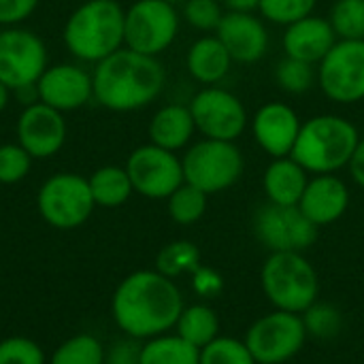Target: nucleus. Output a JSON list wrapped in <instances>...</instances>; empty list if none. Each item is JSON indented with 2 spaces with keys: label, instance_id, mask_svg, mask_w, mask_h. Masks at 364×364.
<instances>
[{
  "label": "nucleus",
  "instance_id": "obj_1",
  "mask_svg": "<svg viewBox=\"0 0 364 364\" xmlns=\"http://www.w3.org/2000/svg\"><path fill=\"white\" fill-rule=\"evenodd\" d=\"M183 307V296L171 277L158 271H136L117 286L111 314L122 333L147 341L175 328Z\"/></svg>",
  "mask_w": 364,
  "mask_h": 364
},
{
  "label": "nucleus",
  "instance_id": "obj_2",
  "mask_svg": "<svg viewBox=\"0 0 364 364\" xmlns=\"http://www.w3.org/2000/svg\"><path fill=\"white\" fill-rule=\"evenodd\" d=\"M92 83L100 107L130 113L149 107L164 92L166 70L158 58L122 47L96 64Z\"/></svg>",
  "mask_w": 364,
  "mask_h": 364
},
{
  "label": "nucleus",
  "instance_id": "obj_26",
  "mask_svg": "<svg viewBox=\"0 0 364 364\" xmlns=\"http://www.w3.org/2000/svg\"><path fill=\"white\" fill-rule=\"evenodd\" d=\"M175 331L181 339H186L190 346L194 348H205L207 343H211L215 337H220V318L218 314L203 303L183 307Z\"/></svg>",
  "mask_w": 364,
  "mask_h": 364
},
{
  "label": "nucleus",
  "instance_id": "obj_13",
  "mask_svg": "<svg viewBox=\"0 0 364 364\" xmlns=\"http://www.w3.org/2000/svg\"><path fill=\"white\" fill-rule=\"evenodd\" d=\"M318 85L339 105L364 100V41H337L318 64Z\"/></svg>",
  "mask_w": 364,
  "mask_h": 364
},
{
  "label": "nucleus",
  "instance_id": "obj_44",
  "mask_svg": "<svg viewBox=\"0 0 364 364\" xmlns=\"http://www.w3.org/2000/svg\"><path fill=\"white\" fill-rule=\"evenodd\" d=\"M164 2H168V4H175V6H177V4H183V2H188V0H164Z\"/></svg>",
  "mask_w": 364,
  "mask_h": 364
},
{
  "label": "nucleus",
  "instance_id": "obj_5",
  "mask_svg": "<svg viewBox=\"0 0 364 364\" xmlns=\"http://www.w3.org/2000/svg\"><path fill=\"white\" fill-rule=\"evenodd\" d=\"M260 282L264 296L279 311L301 316L318 301V273L303 252H273L262 264Z\"/></svg>",
  "mask_w": 364,
  "mask_h": 364
},
{
  "label": "nucleus",
  "instance_id": "obj_32",
  "mask_svg": "<svg viewBox=\"0 0 364 364\" xmlns=\"http://www.w3.org/2000/svg\"><path fill=\"white\" fill-rule=\"evenodd\" d=\"M301 318H303L307 337H314V339H322V341L335 339L343 328V316L331 303L316 301L307 311L301 314Z\"/></svg>",
  "mask_w": 364,
  "mask_h": 364
},
{
  "label": "nucleus",
  "instance_id": "obj_15",
  "mask_svg": "<svg viewBox=\"0 0 364 364\" xmlns=\"http://www.w3.org/2000/svg\"><path fill=\"white\" fill-rule=\"evenodd\" d=\"M15 130H17V143L34 160H45L55 156L64 147L68 134L64 113L38 100L23 107V111L17 117Z\"/></svg>",
  "mask_w": 364,
  "mask_h": 364
},
{
  "label": "nucleus",
  "instance_id": "obj_10",
  "mask_svg": "<svg viewBox=\"0 0 364 364\" xmlns=\"http://www.w3.org/2000/svg\"><path fill=\"white\" fill-rule=\"evenodd\" d=\"M188 107L192 111L196 132H200L203 139L237 143L250 126L243 100L220 85H205L192 96Z\"/></svg>",
  "mask_w": 364,
  "mask_h": 364
},
{
  "label": "nucleus",
  "instance_id": "obj_8",
  "mask_svg": "<svg viewBox=\"0 0 364 364\" xmlns=\"http://www.w3.org/2000/svg\"><path fill=\"white\" fill-rule=\"evenodd\" d=\"M41 218L60 230H70L87 222L96 203L90 190V181L77 173L51 175L36 196Z\"/></svg>",
  "mask_w": 364,
  "mask_h": 364
},
{
  "label": "nucleus",
  "instance_id": "obj_37",
  "mask_svg": "<svg viewBox=\"0 0 364 364\" xmlns=\"http://www.w3.org/2000/svg\"><path fill=\"white\" fill-rule=\"evenodd\" d=\"M0 364H45V354L32 339L9 337L0 341Z\"/></svg>",
  "mask_w": 364,
  "mask_h": 364
},
{
  "label": "nucleus",
  "instance_id": "obj_14",
  "mask_svg": "<svg viewBox=\"0 0 364 364\" xmlns=\"http://www.w3.org/2000/svg\"><path fill=\"white\" fill-rule=\"evenodd\" d=\"M126 171L134 192L154 200L168 198L186 181L181 158L154 143L136 147L126 160Z\"/></svg>",
  "mask_w": 364,
  "mask_h": 364
},
{
  "label": "nucleus",
  "instance_id": "obj_18",
  "mask_svg": "<svg viewBox=\"0 0 364 364\" xmlns=\"http://www.w3.org/2000/svg\"><path fill=\"white\" fill-rule=\"evenodd\" d=\"M215 36L239 64H256L267 55L271 43L264 19L256 13H224Z\"/></svg>",
  "mask_w": 364,
  "mask_h": 364
},
{
  "label": "nucleus",
  "instance_id": "obj_33",
  "mask_svg": "<svg viewBox=\"0 0 364 364\" xmlns=\"http://www.w3.org/2000/svg\"><path fill=\"white\" fill-rule=\"evenodd\" d=\"M200 364H258L245 341L235 337H215L200 348Z\"/></svg>",
  "mask_w": 364,
  "mask_h": 364
},
{
  "label": "nucleus",
  "instance_id": "obj_19",
  "mask_svg": "<svg viewBox=\"0 0 364 364\" xmlns=\"http://www.w3.org/2000/svg\"><path fill=\"white\" fill-rule=\"evenodd\" d=\"M350 188L337 173L311 175L299 200V209L318 228L339 222L350 207Z\"/></svg>",
  "mask_w": 364,
  "mask_h": 364
},
{
  "label": "nucleus",
  "instance_id": "obj_17",
  "mask_svg": "<svg viewBox=\"0 0 364 364\" xmlns=\"http://www.w3.org/2000/svg\"><path fill=\"white\" fill-rule=\"evenodd\" d=\"M301 126L303 122L299 113L279 100L264 102L250 119L256 145L271 158H286L292 154Z\"/></svg>",
  "mask_w": 364,
  "mask_h": 364
},
{
  "label": "nucleus",
  "instance_id": "obj_28",
  "mask_svg": "<svg viewBox=\"0 0 364 364\" xmlns=\"http://www.w3.org/2000/svg\"><path fill=\"white\" fill-rule=\"evenodd\" d=\"M200 267V252L192 241H173L158 252L156 271L175 279L186 273H194Z\"/></svg>",
  "mask_w": 364,
  "mask_h": 364
},
{
  "label": "nucleus",
  "instance_id": "obj_31",
  "mask_svg": "<svg viewBox=\"0 0 364 364\" xmlns=\"http://www.w3.org/2000/svg\"><path fill=\"white\" fill-rule=\"evenodd\" d=\"M275 81L284 92L301 96L318 83V66L284 55L275 66Z\"/></svg>",
  "mask_w": 364,
  "mask_h": 364
},
{
  "label": "nucleus",
  "instance_id": "obj_11",
  "mask_svg": "<svg viewBox=\"0 0 364 364\" xmlns=\"http://www.w3.org/2000/svg\"><path fill=\"white\" fill-rule=\"evenodd\" d=\"M47 66V47L38 34L19 26L0 30V81L11 92L36 85Z\"/></svg>",
  "mask_w": 364,
  "mask_h": 364
},
{
  "label": "nucleus",
  "instance_id": "obj_34",
  "mask_svg": "<svg viewBox=\"0 0 364 364\" xmlns=\"http://www.w3.org/2000/svg\"><path fill=\"white\" fill-rule=\"evenodd\" d=\"M316 4H318V0H260L258 11H260L262 19L286 28V26L311 15Z\"/></svg>",
  "mask_w": 364,
  "mask_h": 364
},
{
  "label": "nucleus",
  "instance_id": "obj_9",
  "mask_svg": "<svg viewBox=\"0 0 364 364\" xmlns=\"http://www.w3.org/2000/svg\"><path fill=\"white\" fill-rule=\"evenodd\" d=\"M243 341L258 364H284L303 350L307 331L299 314L275 309L258 318Z\"/></svg>",
  "mask_w": 364,
  "mask_h": 364
},
{
  "label": "nucleus",
  "instance_id": "obj_27",
  "mask_svg": "<svg viewBox=\"0 0 364 364\" xmlns=\"http://www.w3.org/2000/svg\"><path fill=\"white\" fill-rule=\"evenodd\" d=\"M168 215L175 224L179 226H192L196 224L205 213H207V205H209V194H205L203 190L190 186V183H181L168 198Z\"/></svg>",
  "mask_w": 364,
  "mask_h": 364
},
{
  "label": "nucleus",
  "instance_id": "obj_3",
  "mask_svg": "<svg viewBox=\"0 0 364 364\" xmlns=\"http://www.w3.org/2000/svg\"><path fill=\"white\" fill-rule=\"evenodd\" d=\"M124 21L117 0H85L64 23V45L77 60L98 64L124 47Z\"/></svg>",
  "mask_w": 364,
  "mask_h": 364
},
{
  "label": "nucleus",
  "instance_id": "obj_25",
  "mask_svg": "<svg viewBox=\"0 0 364 364\" xmlns=\"http://www.w3.org/2000/svg\"><path fill=\"white\" fill-rule=\"evenodd\" d=\"M139 364H200V350L175 335H158L141 346Z\"/></svg>",
  "mask_w": 364,
  "mask_h": 364
},
{
  "label": "nucleus",
  "instance_id": "obj_38",
  "mask_svg": "<svg viewBox=\"0 0 364 364\" xmlns=\"http://www.w3.org/2000/svg\"><path fill=\"white\" fill-rule=\"evenodd\" d=\"M36 6L38 0H0V26H19L36 11Z\"/></svg>",
  "mask_w": 364,
  "mask_h": 364
},
{
  "label": "nucleus",
  "instance_id": "obj_40",
  "mask_svg": "<svg viewBox=\"0 0 364 364\" xmlns=\"http://www.w3.org/2000/svg\"><path fill=\"white\" fill-rule=\"evenodd\" d=\"M192 275H194V288H196L198 294L213 296V294H218L222 290V277L215 271L198 267Z\"/></svg>",
  "mask_w": 364,
  "mask_h": 364
},
{
  "label": "nucleus",
  "instance_id": "obj_43",
  "mask_svg": "<svg viewBox=\"0 0 364 364\" xmlns=\"http://www.w3.org/2000/svg\"><path fill=\"white\" fill-rule=\"evenodd\" d=\"M9 100H11V90L0 81V113H4V109L9 107Z\"/></svg>",
  "mask_w": 364,
  "mask_h": 364
},
{
  "label": "nucleus",
  "instance_id": "obj_42",
  "mask_svg": "<svg viewBox=\"0 0 364 364\" xmlns=\"http://www.w3.org/2000/svg\"><path fill=\"white\" fill-rule=\"evenodd\" d=\"M226 13H254L258 11L260 0H220Z\"/></svg>",
  "mask_w": 364,
  "mask_h": 364
},
{
  "label": "nucleus",
  "instance_id": "obj_23",
  "mask_svg": "<svg viewBox=\"0 0 364 364\" xmlns=\"http://www.w3.org/2000/svg\"><path fill=\"white\" fill-rule=\"evenodd\" d=\"M309 181V173L292 158H273L262 175V188L269 203L275 205H299Z\"/></svg>",
  "mask_w": 364,
  "mask_h": 364
},
{
  "label": "nucleus",
  "instance_id": "obj_16",
  "mask_svg": "<svg viewBox=\"0 0 364 364\" xmlns=\"http://www.w3.org/2000/svg\"><path fill=\"white\" fill-rule=\"evenodd\" d=\"M38 102L60 111H77L94 98L92 73L77 64H53L47 66L36 81Z\"/></svg>",
  "mask_w": 364,
  "mask_h": 364
},
{
  "label": "nucleus",
  "instance_id": "obj_29",
  "mask_svg": "<svg viewBox=\"0 0 364 364\" xmlns=\"http://www.w3.org/2000/svg\"><path fill=\"white\" fill-rule=\"evenodd\" d=\"M328 21L339 41H364V0H335Z\"/></svg>",
  "mask_w": 364,
  "mask_h": 364
},
{
  "label": "nucleus",
  "instance_id": "obj_12",
  "mask_svg": "<svg viewBox=\"0 0 364 364\" xmlns=\"http://www.w3.org/2000/svg\"><path fill=\"white\" fill-rule=\"evenodd\" d=\"M254 235L260 245L273 252H305L318 241V226L305 218L299 205L286 207L264 203L254 213Z\"/></svg>",
  "mask_w": 364,
  "mask_h": 364
},
{
  "label": "nucleus",
  "instance_id": "obj_20",
  "mask_svg": "<svg viewBox=\"0 0 364 364\" xmlns=\"http://www.w3.org/2000/svg\"><path fill=\"white\" fill-rule=\"evenodd\" d=\"M337 41L339 38H337L328 17H318L311 13V15L286 26L284 36H282V47L288 58L318 66Z\"/></svg>",
  "mask_w": 364,
  "mask_h": 364
},
{
  "label": "nucleus",
  "instance_id": "obj_30",
  "mask_svg": "<svg viewBox=\"0 0 364 364\" xmlns=\"http://www.w3.org/2000/svg\"><path fill=\"white\" fill-rule=\"evenodd\" d=\"M49 364H105V348L94 335H75L53 352Z\"/></svg>",
  "mask_w": 364,
  "mask_h": 364
},
{
  "label": "nucleus",
  "instance_id": "obj_35",
  "mask_svg": "<svg viewBox=\"0 0 364 364\" xmlns=\"http://www.w3.org/2000/svg\"><path fill=\"white\" fill-rule=\"evenodd\" d=\"M32 156L19 143L0 145V183H19L32 168Z\"/></svg>",
  "mask_w": 364,
  "mask_h": 364
},
{
  "label": "nucleus",
  "instance_id": "obj_24",
  "mask_svg": "<svg viewBox=\"0 0 364 364\" xmlns=\"http://www.w3.org/2000/svg\"><path fill=\"white\" fill-rule=\"evenodd\" d=\"M87 181L96 207H105V209L122 207L134 192L126 166H117V164H107L96 168Z\"/></svg>",
  "mask_w": 364,
  "mask_h": 364
},
{
  "label": "nucleus",
  "instance_id": "obj_21",
  "mask_svg": "<svg viewBox=\"0 0 364 364\" xmlns=\"http://www.w3.org/2000/svg\"><path fill=\"white\" fill-rule=\"evenodd\" d=\"M147 132L149 143L177 154L192 143L196 134V124L188 105L171 102L154 113Z\"/></svg>",
  "mask_w": 364,
  "mask_h": 364
},
{
  "label": "nucleus",
  "instance_id": "obj_41",
  "mask_svg": "<svg viewBox=\"0 0 364 364\" xmlns=\"http://www.w3.org/2000/svg\"><path fill=\"white\" fill-rule=\"evenodd\" d=\"M348 168H350L352 181H354L358 188H363L364 190V136H360V141H358V145H356V149H354V156H352V160H350V164H348Z\"/></svg>",
  "mask_w": 364,
  "mask_h": 364
},
{
  "label": "nucleus",
  "instance_id": "obj_39",
  "mask_svg": "<svg viewBox=\"0 0 364 364\" xmlns=\"http://www.w3.org/2000/svg\"><path fill=\"white\" fill-rule=\"evenodd\" d=\"M134 341H117L109 352H105V364H139L141 346Z\"/></svg>",
  "mask_w": 364,
  "mask_h": 364
},
{
  "label": "nucleus",
  "instance_id": "obj_7",
  "mask_svg": "<svg viewBox=\"0 0 364 364\" xmlns=\"http://www.w3.org/2000/svg\"><path fill=\"white\" fill-rule=\"evenodd\" d=\"M181 17L175 4L164 0H136L126 9L124 47L158 58L177 38Z\"/></svg>",
  "mask_w": 364,
  "mask_h": 364
},
{
  "label": "nucleus",
  "instance_id": "obj_36",
  "mask_svg": "<svg viewBox=\"0 0 364 364\" xmlns=\"http://www.w3.org/2000/svg\"><path fill=\"white\" fill-rule=\"evenodd\" d=\"M224 6L220 0H188L183 2V19L200 32H215L222 17H224Z\"/></svg>",
  "mask_w": 364,
  "mask_h": 364
},
{
  "label": "nucleus",
  "instance_id": "obj_22",
  "mask_svg": "<svg viewBox=\"0 0 364 364\" xmlns=\"http://www.w3.org/2000/svg\"><path fill=\"white\" fill-rule=\"evenodd\" d=\"M186 68L194 81L203 85H218L228 77L232 58L215 34H207L190 45L186 53Z\"/></svg>",
  "mask_w": 364,
  "mask_h": 364
},
{
  "label": "nucleus",
  "instance_id": "obj_4",
  "mask_svg": "<svg viewBox=\"0 0 364 364\" xmlns=\"http://www.w3.org/2000/svg\"><path fill=\"white\" fill-rule=\"evenodd\" d=\"M360 141L358 128L343 115L322 113L303 122L292 158L309 175H326L346 168Z\"/></svg>",
  "mask_w": 364,
  "mask_h": 364
},
{
  "label": "nucleus",
  "instance_id": "obj_6",
  "mask_svg": "<svg viewBox=\"0 0 364 364\" xmlns=\"http://www.w3.org/2000/svg\"><path fill=\"white\" fill-rule=\"evenodd\" d=\"M186 183L213 196L230 190L245 171V158L237 143L200 139L190 145L181 158Z\"/></svg>",
  "mask_w": 364,
  "mask_h": 364
}]
</instances>
